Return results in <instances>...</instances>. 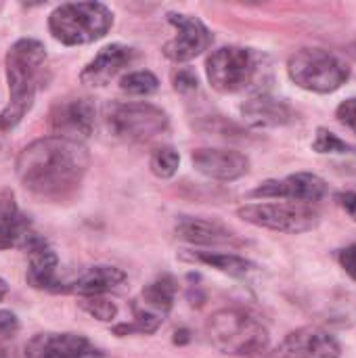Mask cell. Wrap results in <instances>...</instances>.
Here are the masks:
<instances>
[{"instance_id": "obj_19", "label": "cell", "mask_w": 356, "mask_h": 358, "mask_svg": "<svg viewBox=\"0 0 356 358\" xmlns=\"http://www.w3.org/2000/svg\"><path fill=\"white\" fill-rule=\"evenodd\" d=\"M176 235L193 245H243V239H239L235 231L218 220L206 218H180Z\"/></svg>"}, {"instance_id": "obj_14", "label": "cell", "mask_w": 356, "mask_h": 358, "mask_svg": "<svg viewBox=\"0 0 356 358\" xmlns=\"http://www.w3.org/2000/svg\"><path fill=\"white\" fill-rule=\"evenodd\" d=\"M29 358H107L88 338L80 334H44L27 346Z\"/></svg>"}, {"instance_id": "obj_18", "label": "cell", "mask_w": 356, "mask_h": 358, "mask_svg": "<svg viewBox=\"0 0 356 358\" xmlns=\"http://www.w3.org/2000/svg\"><path fill=\"white\" fill-rule=\"evenodd\" d=\"M36 233L27 216H23L17 208L15 195L10 189L0 191V250L8 248H27Z\"/></svg>"}, {"instance_id": "obj_22", "label": "cell", "mask_w": 356, "mask_h": 358, "mask_svg": "<svg viewBox=\"0 0 356 358\" xmlns=\"http://www.w3.org/2000/svg\"><path fill=\"white\" fill-rule=\"evenodd\" d=\"M185 260H191V262H199V264H206V266H212L225 275H231V277H245L248 273H252L256 268L254 262L241 258V256H235V254H218V252H189L183 256Z\"/></svg>"}, {"instance_id": "obj_8", "label": "cell", "mask_w": 356, "mask_h": 358, "mask_svg": "<svg viewBox=\"0 0 356 358\" xmlns=\"http://www.w3.org/2000/svg\"><path fill=\"white\" fill-rule=\"evenodd\" d=\"M237 216L248 224L279 231V233H306L319 227L321 218L313 206L279 201V203H248L237 210Z\"/></svg>"}, {"instance_id": "obj_13", "label": "cell", "mask_w": 356, "mask_h": 358, "mask_svg": "<svg viewBox=\"0 0 356 358\" xmlns=\"http://www.w3.org/2000/svg\"><path fill=\"white\" fill-rule=\"evenodd\" d=\"M340 342L321 327H302L285 336L275 358H340Z\"/></svg>"}, {"instance_id": "obj_17", "label": "cell", "mask_w": 356, "mask_h": 358, "mask_svg": "<svg viewBox=\"0 0 356 358\" xmlns=\"http://www.w3.org/2000/svg\"><path fill=\"white\" fill-rule=\"evenodd\" d=\"M136 52L134 48L126 46V44H107L103 46L94 59L82 69L80 73V82L84 86H92V88H99V86H105L109 84L124 67H128L132 61H134Z\"/></svg>"}, {"instance_id": "obj_2", "label": "cell", "mask_w": 356, "mask_h": 358, "mask_svg": "<svg viewBox=\"0 0 356 358\" xmlns=\"http://www.w3.org/2000/svg\"><path fill=\"white\" fill-rule=\"evenodd\" d=\"M8 103L0 111V130H13L31 109L36 94L48 80V57L40 40L21 38L6 52Z\"/></svg>"}, {"instance_id": "obj_4", "label": "cell", "mask_w": 356, "mask_h": 358, "mask_svg": "<svg viewBox=\"0 0 356 358\" xmlns=\"http://www.w3.org/2000/svg\"><path fill=\"white\" fill-rule=\"evenodd\" d=\"M113 25V13L101 2H65L48 17L52 38L65 46L101 40Z\"/></svg>"}, {"instance_id": "obj_21", "label": "cell", "mask_w": 356, "mask_h": 358, "mask_svg": "<svg viewBox=\"0 0 356 358\" xmlns=\"http://www.w3.org/2000/svg\"><path fill=\"white\" fill-rule=\"evenodd\" d=\"M241 115L252 128H275L285 126L294 120V111L287 103L271 94H254L241 105Z\"/></svg>"}, {"instance_id": "obj_10", "label": "cell", "mask_w": 356, "mask_h": 358, "mask_svg": "<svg viewBox=\"0 0 356 358\" xmlns=\"http://www.w3.org/2000/svg\"><path fill=\"white\" fill-rule=\"evenodd\" d=\"M94 120H97V107L90 99L84 96L57 101L48 115V124L55 136L78 141V143H82V138H88L92 134Z\"/></svg>"}, {"instance_id": "obj_26", "label": "cell", "mask_w": 356, "mask_h": 358, "mask_svg": "<svg viewBox=\"0 0 356 358\" xmlns=\"http://www.w3.org/2000/svg\"><path fill=\"white\" fill-rule=\"evenodd\" d=\"M313 149L317 153H355V147H350L348 143L340 141L334 132L325 130V128H319L317 130V136L313 141Z\"/></svg>"}, {"instance_id": "obj_5", "label": "cell", "mask_w": 356, "mask_h": 358, "mask_svg": "<svg viewBox=\"0 0 356 358\" xmlns=\"http://www.w3.org/2000/svg\"><path fill=\"white\" fill-rule=\"evenodd\" d=\"M287 73L294 84L308 92L327 94L338 90L350 78L348 63L325 48H300L287 61Z\"/></svg>"}, {"instance_id": "obj_20", "label": "cell", "mask_w": 356, "mask_h": 358, "mask_svg": "<svg viewBox=\"0 0 356 358\" xmlns=\"http://www.w3.org/2000/svg\"><path fill=\"white\" fill-rule=\"evenodd\" d=\"M126 283V273L118 266L97 264L82 271L76 279L67 283V294H78L80 298L105 296Z\"/></svg>"}, {"instance_id": "obj_29", "label": "cell", "mask_w": 356, "mask_h": 358, "mask_svg": "<svg viewBox=\"0 0 356 358\" xmlns=\"http://www.w3.org/2000/svg\"><path fill=\"white\" fill-rule=\"evenodd\" d=\"M338 262H340V266L346 271V275L356 281V245L344 248V250L338 254Z\"/></svg>"}, {"instance_id": "obj_6", "label": "cell", "mask_w": 356, "mask_h": 358, "mask_svg": "<svg viewBox=\"0 0 356 358\" xmlns=\"http://www.w3.org/2000/svg\"><path fill=\"white\" fill-rule=\"evenodd\" d=\"M105 122L113 136L128 143H147L168 130V113L151 103H111Z\"/></svg>"}, {"instance_id": "obj_32", "label": "cell", "mask_w": 356, "mask_h": 358, "mask_svg": "<svg viewBox=\"0 0 356 358\" xmlns=\"http://www.w3.org/2000/svg\"><path fill=\"white\" fill-rule=\"evenodd\" d=\"M174 342H176V344H185V342H189V331H187V329H180V331H176V338H174Z\"/></svg>"}, {"instance_id": "obj_11", "label": "cell", "mask_w": 356, "mask_h": 358, "mask_svg": "<svg viewBox=\"0 0 356 358\" xmlns=\"http://www.w3.org/2000/svg\"><path fill=\"white\" fill-rule=\"evenodd\" d=\"M168 21L176 29V36L170 42H166V46H164V55L170 61L187 63L210 48L214 38L201 19L183 15V13H168Z\"/></svg>"}, {"instance_id": "obj_9", "label": "cell", "mask_w": 356, "mask_h": 358, "mask_svg": "<svg viewBox=\"0 0 356 358\" xmlns=\"http://www.w3.org/2000/svg\"><path fill=\"white\" fill-rule=\"evenodd\" d=\"M176 298V281L168 275L151 281L141 296L132 302L134 321L113 327L115 336H128V334H155L168 313L174 306Z\"/></svg>"}, {"instance_id": "obj_23", "label": "cell", "mask_w": 356, "mask_h": 358, "mask_svg": "<svg viewBox=\"0 0 356 358\" xmlns=\"http://www.w3.org/2000/svg\"><path fill=\"white\" fill-rule=\"evenodd\" d=\"M159 80L151 71H132L120 80V88L130 96H149L157 90Z\"/></svg>"}, {"instance_id": "obj_15", "label": "cell", "mask_w": 356, "mask_h": 358, "mask_svg": "<svg viewBox=\"0 0 356 358\" xmlns=\"http://www.w3.org/2000/svg\"><path fill=\"white\" fill-rule=\"evenodd\" d=\"M27 252H29V264H27V275H25L27 283L40 292L67 294L65 279L59 277V258L55 250L42 237L36 235L31 243L27 245Z\"/></svg>"}, {"instance_id": "obj_1", "label": "cell", "mask_w": 356, "mask_h": 358, "mask_svg": "<svg viewBox=\"0 0 356 358\" xmlns=\"http://www.w3.org/2000/svg\"><path fill=\"white\" fill-rule=\"evenodd\" d=\"M90 166L88 149L69 138L46 136L27 145L17 157V178L27 193L42 201L71 199Z\"/></svg>"}, {"instance_id": "obj_30", "label": "cell", "mask_w": 356, "mask_h": 358, "mask_svg": "<svg viewBox=\"0 0 356 358\" xmlns=\"http://www.w3.org/2000/svg\"><path fill=\"white\" fill-rule=\"evenodd\" d=\"M174 88L176 90H193V88H197V78L191 71H180L174 78Z\"/></svg>"}, {"instance_id": "obj_16", "label": "cell", "mask_w": 356, "mask_h": 358, "mask_svg": "<svg viewBox=\"0 0 356 358\" xmlns=\"http://www.w3.org/2000/svg\"><path fill=\"white\" fill-rule=\"evenodd\" d=\"M191 162L197 172L222 182L237 180L250 170V159L233 149H195Z\"/></svg>"}, {"instance_id": "obj_27", "label": "cell", "mask_w": 356, "mask_h": 358, "mask_svg": "<svg viewBox=\"0 0 356 358\" xmlns=\"http://www.w3.org/2000/svg\"><path fill=\"white\" fill-rule=\"evenodd\" d=\"M336 117L340 120V124H344L348 130H353L356 134V96L346 99L338 105L336 109Z\"/></svg>"}, {"instance_id": "obj_24", "label": "cell", "mask_w": 356, "mask_h": 358, "mask_svg": "<svg viewBox=\"0 0 356 358\" xmlns=\"http://www.w3.org/2000/svg\"><path fill=\"white\" fill-rule=\"evenodd\" d=\"M180 155L174 147H157L149 157V168L157 178H172L178 170Z\"/></svg>"}, {"instance_id": "obj_28", "label": "cell", "mask_w": 356, "mask_h": 358, "mask_svg": "<svg viewBox=\"0 0 356 358\" xmlns=\"http://www.w3.org/2000/svg\"><path fill=\"white\" fill-rule=\"evenodd\" d=\"M19 331V319L10 310H0V338H13Z\"/></svg>"}, {"instance_id": "obj_25", "label": "cell", "mask_w": 356, "mask_h": 358, "mask_svg": "<svg viewBox=\"0 0 356 358\" xmlns=\"http://www.w3.org/2000/svg\"><path fill=\"white\" fill-rule=\"evenodd\" d=\"M80 306L84 313H88L90 317H94L97 321H103V323H109L115 319L118 315V306L107 300L105 296H92V298H82L80 300Z\"/></svg>"}, {"instance_id": "obj_12", "label": "cell", "mask_w": 356, "mask_h": 358, "mask_svg": "<svg viewBox=\"0 0 356 358\" xmlns=\"http://www.w3.org/2000/svg\"><path fill=\"white\" fill-rule=\"evenodd\" d=\"M327 195V182L311 172H298L290 174L285 178L266 180L258 185L250 197H262V199H287L294 203H306L313 206L321 201Z\"/></svg>"}, {"instance_id": "obj_31", "label": "cell", "mask_w": 356, "mask_h": 358, "mask_svg": "<svg viewBox=\"0 0 356 358\" xmlns=\"http://www.w3.org/2000/svg\"><path fill=\"white\" fill-rule=\"evenodd\" d=\"M338 199H340V206L346 210V214L356 222V193H342Z\"/></svg>"}, {"instance_id": "obj_34", "label": "cell", "mask_w": 356, "mask_h": 358, "mask_svg": "<svg viewBox=\"0 0 356 358\" xmlns=\"http://www.w3.org/2000/svg\"><path fill=\"white\" fill-rule=\"evenodd\" d=\"M353 52H355V55H356V42H355V44H353Z\"/></svg>"}, {"instance_id": "obj_3", "label": "cell", "mask_w": 356, "mask_h": 358, "mask_svg": "<svg viewBox=\"0 0 356 358\" xmlns=\"http://www.w3.org/2000/svg\"><path fill=\"white\" fill-rule=\"evenodd\" d=\"M212 346L229 357H254L266 350V327L241 308H222L206 325Z\"/></svg>"}, {"instance_id": "obj_33", "label": "cell", "mask_w": 356, "mask_h": 358, "mask_svg": "<svg viewBox=\"0 0 356 358\" xmlns=\"http://www.w3.org/2000/svg\"><path fill=\"white\" fill-rule=\"evenodd\" d=\"M6 294H8V285H6V281H4V279H0V300H2Z\"/></svg>"}, {"instance_id": "obj_7", "label": "cell", "mask_w": 356, "mask_h": 358, "mask_svg": "<svg viewBox=\"0 0 356 358\" xmlns=\"http://www.w3.org/2000/svg\"><path fill=\"white\" fill-rule=\"evenodd\" d=\"M206 73L218 92H239L250 88L260 73V57L252 48L225 46L206 61Z\"/></svg>"}]
</instances>
